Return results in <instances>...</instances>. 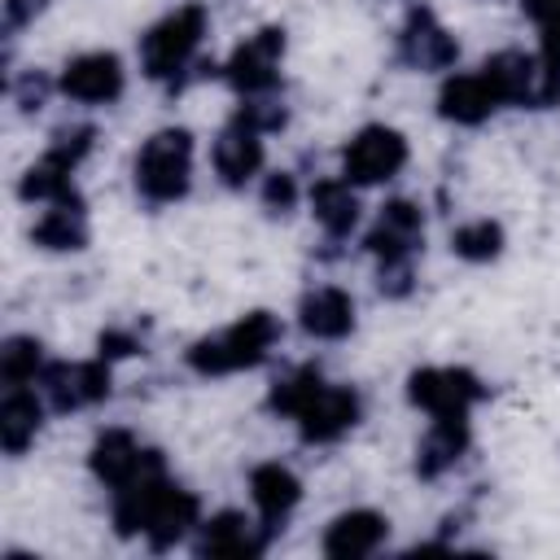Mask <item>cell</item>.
I'll use <instances>...</instances> for the list:
<instances>
[{"mask_svg":"<svg viewBox=\"0 0 560 560\" xmlns=\"http://www.w3.org/2000/svg\"><path fill=\"white\" fill-rule=\"evenodd\" d=\"M376 289H381L385 298H407V293L416 289V267H411V258H389V262H381Z\"/></svg>","mask_w":560,"mask_h":560,"instance_id":"obj_34","label":"cell"},{"mask_svg":"<svg viewBox=\"0 0 560 560\" xmlns=\"http://www.w3.org/2000/svg\"><path fill=\"white\" fill-rule=\"evenodd\" d=\"M298 206V179L289 171H271L262 179V210L267 214H289Z\"/></svg>","mask_w":560,"mask_h":560,"instance_id":"obj_32","label":"cell"},{"mask_svg":"<svg viewBox=\"0 0 560 560\" xmlns=\"http://www.w3.org/2000/svg\"><path fill=\"white\" fill-rule=\"evenodd\" d=\"M232 118H236V122H245V127H254L258 136H267V131H280V127L289 122V109H284V101H280V96L262 92V96H245V101H241V109H236Z\"/></svg>","mask_w":560,"mask_h":560,"instance_id":"obj_29","label":"cell"},{"mask_svg":"<svg viewBox=\"0 0 560 560\" xmlns=\"http://www.w3.org/2000/svg\"><path fill=\"white\" fill-rule=\"evenodd\" d=\"M96 144V127L92 122H74V127H57L52 140H48V158H57L61 166H79Z\"/></svg>","mask_w":560,"mask_h":560,"instance_id":"obj_30","label":"cell"},{"mask_svg":"<svg viewBox=\"0 0 560 560\" xmlns=\"http://www.w3.org/2000/svg\"><path fill=\"white\" fill-rule=\"evenodd\" d=\"M280 57H284V26H262L245 44H236V52L223 66V79L241 96L276 92V83H280Z\"/></svg>","mask_w":560,"mask_h":560,"instance_id":"obj_7","label":"cell"},{"mask_svg":"<svg viewBox=\"0 0 560 560\" xmlns=\"http://www.w3.org/2000/svg\"><path fill=\"white\" fill-rule=\"evenodd\" d=\"M48 92H52V79H48L44 70H26V74H18V79H13V101H18V109H22V114L44 109Z\"/></svg>","mask_w":560,"mask_h":560,"instance_id":"obj_33","label":"cell"},{"mask_svg":"<svg viewBox=\"0 0 560 560\" xmlns=\"http://www.w3.org/2000/svg\"><path fill=\"white\" fill-rule=\"evenodd\" d=\"M521 9L542 26V22H551V18H560V0H521Z\"/></svg>","mask_w":560,"mask_h":560,"instance_id":"obj_37","label":"cell"},{"mask_svg":"<svg viewBox=\"0 0 560 560\" xmlns=\"http://www.w3.org/2000/svg\"><path fill=\"white\" fill-rule=\"evenodd\" d=\"M44 372V346L35 337H9L0 346V376L4 385H31Z\"/></svg>","mask_w":560,"mask_h":560,"instance_id":"obj_28","label":"cell"},{"mask_svg":"<svg viewBox=\"0 0 560 560\" xmlns=\"http://www.w3.org/2000/svg\"><path fill=\"white\" fill-rule=\"evenodd\" d=\"M70 175H74L70 166H61L57 158L44 153V158H39L35 166H26V175L18 179V197H22V201H48V206H52V201H66V197L79 192Z\"/></svg>","mask_w":560,"mask_h":560,"instance_id":"obj_26","label":"cell"},{"mask_svg":"<svg viewBox=\"0 0 560 560\" xmlns=\"http://www.w3.org/2000/svg\"><path fill=\"white\" fill-rule=\"evenodd\" d=\"M298 324L319 341H341V337L354 332V298L337 284H319V289L302 293Z\"/></svg>","mask_w":560,"mask_h":560,"instance_id":"obj_18","label":"cell"},{"mask_svg":"<svg viewBox=\"0 0 560 560\" xmlns=\"http://www.w3.org/2000/svg\"><path fill=\"white\" fill-rule=\"evenodd\" d=\"M197 525H201V503H197V494L171 481V486H166V494L158 499V508H153L149 525H144V538H149V547H153V551H171V547H175V542H184Z\"/></svg>","mask_w":560,"mask_h":560,"instance_id":"obj_20","label":"cell"},{"mask_svg":"<svg viewBox=\"0 0 560 560\" xmlns=\"http://www.w3.org/2000/svg\"><path fill=\"white\" fill-rule=\"evenodd\" d=\"M206 26H210V18H206L201 4H184V9L166 13L162 22H153L144 31V39H140V70H144V79L166 83L171 92H179L192 79L188 70L197 66V48L206 39Z\"/></svg>","mask_w":560,"mask_h":560,"instance_id":"obj_3","label":"cell"},{"mask_svg":"<svg viewBox=\"0 0 560 560\" xmlns=\"http://www.w3.org/2000/svg\"><path fill=\"white\" fill-rule=\"evenodd\" d=\"M192 184V131L188 127H162L153 131L136 153V188L144 201L166 206L179 201Z\"/></svg>","mask_w":560,"mask_h":560,"instance_id":"obj_4","label":"cell"},{"mask_svg":"<svg viewBox=\"0 0 560 560\" xmlns=\"http://www.w3.org/2000/svg\"><path fill=\"white\" fill-rule=\"evenodd\" d=\"M249 499H254L262 525H267L271 534H280V525L289 521V512H293L298 499H302V481H298V472L284 468V464H258V468L249 472Z\"/></svg>","mask_w":560,"mask_h":560,"instance_id":"obj_19","label":"cell"},{"mask_svg":"<svg viewBox=\"0 0 560 560\" xmlns=\"http://www.w3.org/2000/svg\"><path fill=\"white\" fill-rule=\"evenodd\" d=\"M407 166V140L402 131L385 127V122H368L350 136V144L341 149V179L346 184H385Z\"/></svg>","mask_w":560,"mask_h":560,"instance_id":"obj_5","label":"cell"},{"mask_svg":"<svg viewBox=\"0 0 560 560\" xmlns=\"http://www.w3.org/2000/svg\"><path fill=\"white\" fill-rule=\"evenodd\" d=\"M389 538V521L372 508H350L341 516H332V525L324 529V556L328 560H363L372 556L381 542Z\"/></svg>","mask_w":560,"mask_h":560,"instance_id":"obj_15","label":"cell"},{"mask_svg":"<svg viewBox=\"0 0 560 560\" xmlns=\"http://www.w3.org/2000/svg\"><path fill=\"white\" fill-rule=\"evenodd\" d=\"M420 241H424V210L407 197H394L381 206L372 232L363 236V249L372 258L389 262V258H411L420 249Z\"/></svg>","mask_w":560,"mask_h":560,"instance_id":"obj_14","label":"cell"},{"mask_svg":"<svg viewBox=\"0 0 560 560\" xmlns=\"http://www.w3.org/2000/svg\"><path fill=\"white\" fill-rule=\"evenodd\" d=\"M262 136L245 122H228L219 136H214V171L228 188H245L258 171H262Z\"/></svg>","mask_w":560,"mask_h":560,"instance_id":"obj_17","label":"cell"},{"mask_svg":"<svg viewBox=\"0 0 560 560\" xmlns=\"http://www.w3.org/2000/svg\"><path fill=\"white\" fill-rule=\"evenodd\" d=\"M311 210H315L319 228H324L332 241L350 236L354 223H359L354 184H346V179H315V184H311Z\"/></svg>","mask_w":560,"mask_h":560,"instance_id":"obj_25","label":"cell"},{"mask_svg":"<svg viewBox=\"0 0 560 560\" xmlns=\"http://www.w3.org/2000/svg\"><path fill=\"white\" fill-rule=\"evenodd\" d=\"M280 341V319L271 311H249L241 315L236 324H228L223 332H210V337H197L188 350H184V363L197 372V376H228V372H245V368H258L271 346Z\"/></svg>","mask_w":560,"mask_h":560,"instance_id":"obj_2","label":"cell"},{"mask_svg":"<svg viewBox=\"0 0 560 560\" xmlns=\"http://www.w3.org/2000/svg\"><path fill=\"white\" fill-rule=\"evenodd\" d=\"M542 48H538V66H542V83H547V101H560V18L542 22Z\"/></svg>","mask_w":560,"mask_h":560,"instance_id":"obj_31","label":"cell"},{"mask_svg":"<svg viewBox=\"0 0 560 560\" xmlns=\"http://www.w3.org/2000/svg\"><path fill=\"white\" fill-rule=\"evenodd\" d=\"M44 9H48V0H4V26H9V31H22V26H31Z\"/></svg>","mask_w":560,"mask_h":560,"instance_id":"obj_36","label":"cell"},{"mask_svg":"<svg viewBox=\"0 0 560 560\" xmlns=\"http://www.w3.org/2000/svg\"><path fill=\"white\" fill-rule=\"evenodd\" d=\"M267 407L276 416H293L302 442H311V446L337 442L341 433H350L359 424V411H363L359 394L350 385H328L315 363H302V368L276 376Z\"/></svg>","mask_w":560,"mask_h":560,"instance_id":"obj_1","label":"cell"},{"mask_svg":"<svg viewBox=\"0 0 560 560\" xmlns=\"http://www.w3.org/2000/svg\"><path fill=\"white\" fill-rule=\"evenodd\" d=\"M31 241L39 249H52V254H66V249H83L88 245V206L83 197H66V201H52L35 228H31Z\"/></svg>","mask_w":560,"mask_h":560,"instance_id":"obj_23","label":"cell"},{"mask_svg":"<svg viewBox=\"0 0 560 560\" xmlns=\"http://www.w3.org/2000/svg\"><path fill=\"white\" fill-rule=\"evenodd\" d=\"M464 451H468V416H433V429L416 446V472L433 481L446 468H455Z\"/></svg>","mask_w":560,"mask_h":560,"instance_id":"obj_21","label":"cell"},{"mask_svg":"<svg viewBox=\"0 0 560 560\" xmlns=\"http://www.w3.org/2000/svg\"><path fill=\"white\" fill-rule=\"evenodd\" d=\"M499 92L490 88V79L481 70H468V74H451L438 92V114L446 122H459V127H477L486 122L494 109H499Z\"/></svg>","mask_w":560,"mask_h":560,"instance_id":"obj_16","label":"cell"},{"mask_svg":"<svg viewBox=\"0 0 560 560\" xmlns=\"http://www.w3.org/2000/svg\"><path fill=\"white\" fill-rule=\"evenodd\" d=\"M44 424V402L31 385H9L0 398V446L9 455H22Z\"/></svg>","mask_w":560,"mask_h":560,"instance_id":"obj_24","label":"cell"},{"mask_svg":"<svg viewBox=\"0 0 560 560\" xmlns=\"http://www.w3.org/2000/svg\"><path fill=\"white\" fill-rule=\"evenodd\" d=\"M166 486H171V477H166V459H162V451H144L140 472H136L127 486L114 490V529H118V538H136V534H144V525H149L158 499L166 494Z\"/></svg>","mask_w":560,"mask_h":560,"instance_id":"obj_9","label":"cell"},{"mask_svg":"<svg viewBox=\"0 0 560 560\" xmlns=\"http://www.w3.org/2000/svg\"><path fill=\"white\" fill-rule=\"evenodd\" d=\"M39 389L52 411H79L92 402L109 398V359H88V363H44Z\"/></svg>","mask_w":560,"mask_h":560,"instance_id":"obj_8","label":"cell"},{"mask_svg":"<svg viewBox=\"0 0 560 560\" xmlns=\"http://www.w3.org/2000/svg\"><path fill=\"white\" fill-rule=\"evenodd\" d=\"M398 57H402V66H411V70H446V66H455L459 44H455V35L438 22L433 9L411 4V9H407V22H402V31H398Z\"/></svg>","mask_w":560,"mask_h":560,"instance_id":"obj_11","label":"cell"},{"mask_svg":"<svg viewBox=\"0 0 560 560\" xmlns=\"http://www.w3.org/2000/svg\"><path fill=\"white\" fill-rule=\"evenodd\" d=\"M144 464V446L136 442L131 429H105L96 442H92V455H88V468L96 472V481H105L109 490L127 486Z\"/></svg>","mask_w":560,"mask_h":560,"instance_id":"obj_22","label":"cell"},{"mask_svg":"<svg viewBox=\"0 0 560 560\" xmlns=\"http://www.w3.org/2000/svg\"><path fill=\"white\" fill-rule=\"evenodd\" d=\"M276 534L258 521H249L245 512H214L210 521H201L197 525V542H192V551L197 556H228V560H254V556H262L267 551V542H271Z\"/></svg>","mask_w":560,"mask_h":560,"instance_id":"obj_12","label":"cell"},{"mask_svg":"<svg viewBox=\"0 0 560 560\" xmlns=\"http://www.w3.org/2000/svg\"><path fill=\"white\" fill-rule=\"evenodd\" d=\"M451 249L464 258V262H490L503 254V228L494 219H472V223H459L451 232Z\"/></svg>","mask_w":560,"mask_h":560,"instance_id":"obj_27","label":"cell"},{"mask_svg":"<svg viewBox=\"0 0 560 560\" xmlns=\"http://www.w3.org/2000/svg\"><path fill=\"white\" fill-rule=\"evenodd\" d=\"M140 350V341H136V332H127V328H105L101 337H96V354L101 359H127V354H136Z\"/></svg>","mask_w":560,"mask_h":560,"instance_id":"obj_35","label":"cell"},{"mask_svg":"<svg viewBox=\"0 0 560 560\" xmlns=\"http://www.w3.org/2000/svg\"><path fill=\"white\" fill-rule=\"evenodd\" d=\"M407 398L429 416H468L486 398V385L468 368H416L407 376Z\"/></svg>","mask_w":560,"mask_h":560,"instance_id":"obj_6","label":"cell"},{"mask_svg":"<svg viewBox=\"0 0 560 560\" xmlns=\"http://www.w3.org/2000/svg\"><path fill=\"white\" fill-rule=\"evenodd\" d=\"M481 74L490 79V88L499 92L503 105H521V109H547V83H542V66L538 52H521V48H503L494 57H486Z\"/></svg>","mask_w":560,"mask_h":560,"instance_id":"obj_10","label":"cell"},{"mask_svg":"<svg viewBox=\"0 0 560 560\" xmlns=\"http://www.w3.org/2000/svg\"><path fill=\"white\" fill-rule=\"evenodd\" d=\"M57 88L79 105H109L122 96L127 74H122L118 52H83L66 61V70L57 74Z\"/></svg>","mask_w":560,"mask_h":560,"instance_id":"obj_13","label":"cell"}]
</instances>
